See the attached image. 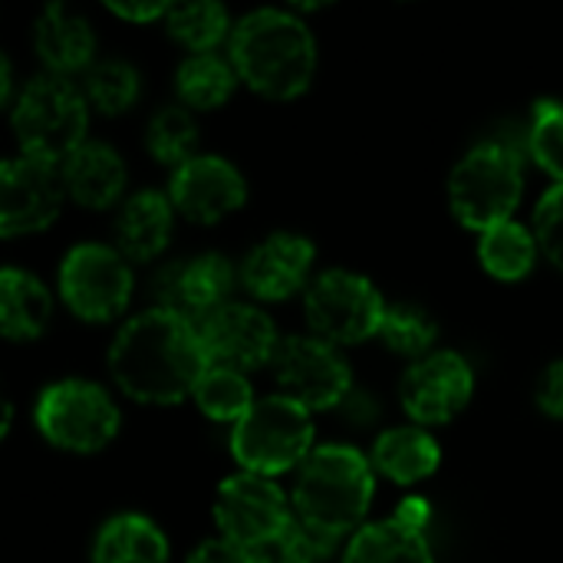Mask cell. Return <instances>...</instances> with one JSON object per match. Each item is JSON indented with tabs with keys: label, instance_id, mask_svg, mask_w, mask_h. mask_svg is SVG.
Instances as JSON below:
<instances>
[{
	"label": "cell",
	"instance_id": "7402d4cb",
	"mask_svg": "<svg viewBox=\"0 0 563 563\" xmlns=\"http://www.w3.org/2000/svg\"><path fill=\"white\" fill-rule=\"evenodd\" d=\"M53 317L49 290L26 271L7 267L0 274V330L7 340H33Z\"/></svg>",
	"mask_w": 563,
	"mask_h": 563
},
{
	"label": "cell",
	"instance_id": "d4e9b609",
	"mask_svg": "<svg viewBox=\"0 0 563 563\" xmlns=\"http://www.w3.org/2000/svg\"><path fill=\"white\" fill-rule=\"evenodd\" d=\"M234 69L214 53H195L178 66V96L191 109H218L234 92Z\"/></svg>",
	"mask_w": 563,
	"mask_h": 563
},
{
	"label": "cell",
	"instance_id": "30bf717a",
	"mask_svg": "<svg viewBox=\"0 0 563 563\" xmlns=\"http://www.w3.org/2000/svg\"><path fill=\"white\" fill-rule=\"evenodd\" d=\"M274 376L287 399L303 406L307 412L336 409L350 393V366L336 353V346L323 343L320 336H290L280 340L274 356Z\"/></svg>",
	"mask_w": 563,
	"mask_h": 563
},
{
	"label": "cell",
	"instance_id": "4dcf8cb0",
	"mask_svg": "<svg viewBox=\"0 0 563 563\" xmlns=\"http://www.w3.org/2000/svg\"><path fill=\"white\" fill-rule=\"evenodd\" d=\"M86 99L99 112L119 115L139 99V73L122 59H102L86 73Z\"/></svg>",
	"mask_w": 563,
	"mask_h": 563
},
{
	"label": "cell",
	"instance_id": "d6986e66",
	"mask_svg": "<svg viewBox=\"0 0 563 563\" xmlns=\"http://www.w3.org/2000/svg\"><path fill=\"white\" fill-rule=\"evenodd\" d=\"M172 234V198L162 191H135L115 221L119 254L125 261H152Z\"/></svg>",
	"mask_w": 563,
	"mask_h": 563
},
{
	"label": "cell",
	"instance_id": "ac0fdd59",
	"mask_svg": "<svg viewBox=\"0 0 563 563\" xmlns=\"http://www.w3.org/2000/svg\"><path fill=\"white\" fill-rule=\"evenodd\" d=\"M66 195L86 208H109L125 188V165L115 148L102 142L79 145L59 168Z\"/></svg>",
	"mask_w": 563,
	"mask_h": 563
},
{
	"label": "cell",
	"instance_id": "2e32d148",
	"mask_svg": "<svg viewBox=\"0 0 563 563\" xmlns=\"http://www.w3.org/2000/svg\"><path fill=\"white\" fill-rule=\"evenodd\" d=\"M168 198L188 221L214 224L244 205L247 185L231 162L218 155H195L191 162L175 168Z\"/></svg>",
	"mask_w": 563,
	"mask_h": 563
},
{
	"label": "cell",
	"instance_id": "d590c367",
	"mask_svg": "<svg viewBox=\"0 0 563 563\" xmlns=\"http://www.w3.org/2000/svg\"><path fill=\"white\" fill-rule=\"evenodd\" d=\"M188 563H251V554L231 541H205Z\"/></svg>",
	"mask_w": 563,
	"mask_h": 563
},
{
	"label": "cell",
	"instance_id": "277c9868",
	"mask_svg": "<svg viewBox=\"0 0 563 563\" xmlns=\"http://www.w3.org/2000/svg\"><path fill=\"white\" fill-rule=\"evenodd\" d=\"M13 132L23 155L40 162H66L79 145H86L89 106L79 86L63 76L33 79L13 106Z\"/></svg>",
	"mask_w": 563,
	"mask_h": 563
},
{
	"label": "cell",
	"instance_id": "3957f363",
	"mask_svg": "<svg viewBox=\"0 0 563 563\" xmlns=\"http://www.w3.org/2000/svg\"><path fill=\"white\" fill-rule=\"evenodd\" d=\"M373 468L350 445L313 449L294 485V515L317 534L340 541L356 531L373 501Z\"/></svg>",
	"mask_w": 563,
	"mask_h": 563
},
{
	"label": "cell",
	"instance_id": "4fadbf2b",
	"mask_svg": "<svg viewBox=\"0 0 563 563\" xmlns=\"http://www.w3.org/2000/svg\"><path fill=\"white\" fill-rule=\"evenodd\" d=\"M234 287V267L221 254H198L188 261H172L152 280V297L158 310L201 327L218 307L228 303Z\"/></svg>",
	"mask_w": 563,
	"mask_h": 563
},
{
	"label": "cell",
	"instance_id": "8fae6325",
	"mask_svg": "<svg viewBox=\"0 0 563 563\" xmlns=\"http://www.w3.org/2000/svg\"><path fill=\"white\" fill-rule=\"evenodd\" d=\"M287 495L264 475L241 472L231 475L214 498V521L221 538L251 551L290 521Z\"/></svg>",
	"mask_w": 563,
	"mask_h": 563
},
{
	"label": "cell",
	"instance_id": "484cf974",
	"mask_svg": "<svg viewBox=\"0 0 563 563\" xmlns=\"http://www.w3.org/2000/svg\"><path fill=\"white\" fill-rule=\"evenodd\" d=\"M478 257L488 274H495L501 280H521L534 267V238L528 234V228H521L515 221L498 224L482 234Z\"/></svg>",
	"mask_w": 563,
	"mask_h": 563
},
{
	"label": "cell",
	"instance_id": "603a6c76",
	"mask_svg": "<svg viewBox=\"0 0 563 563\" xmlns=\"http://www.w3.org/2000/svg\"><path fill=\"white\" fill-rule=\"evenodd\" d=\"M439 445L419 426L389 429L373 445V465L399 485H416L439 468Z\"/></svg>",
	"mask_w": 563,
	"mask_h": 563
},
{
	"label": "cell",
	"instance_id": "7c38bea8",
	"mask_svg": "<svg viewBox=\"0 0 563 563\" xmlns=\"http://www.w3.org/2000/svg\"><path fill=\"white\" fill-rule=\"evenodd\" d=\"M66 185L56 165L20 155L0 165V234H30L56 221Z\"/></svg>",
	"mask_w": 563,
	"mask_h": 563
},
{
	"label": "cell",
	"instance_id": "cb8c5ba5",
	"mask_svg": "<svg viewBox=\"0 0 563 563\" xmlns=\"http://www.w3.org/2000/svg\"><path fill=\"white\" fill-rule=\"evenodd\" d=\"M92 563H168V541L148 518L119 515L102 525Z\"/></svg>",
	"mask_w": 563,
	"mask_h": 563
},
{
	"label": "cell",
	"instance_id": "f546056e",
	"mask_svg": "<svg viewBox=\"0 0 563 563\" xmlns=\"http://www.w3.org/2000/svg\"><path fill=\"white\" fill-rule=\"evenodd\" d=\"M195 145H198V125L191 112H185L181 106H168L148 122V152L155 162L181 168L185 162L195 158L191 155Z\"/></svg>",
	"mask_w": 563,
	"mask_h": 563
},
{
	"label": "cell",
	"instance_id": "4316f807",
	"mask_svg": "<svg viewBox=\"0 0 563 563\" xmlns=\"http://www.w3.org/2000/svg\"><path fill=\"white\" fill-rule=\"evenodd\" d=\"M195 402L208 419L238 426L254 409V393H251V383L244 373L211 366L195 389Z\"/></svg>",
	"mask_w": 563,
	"mask_h": 563
},
{
	"label": "cell",
	"instance_id": "7a4b0ae2",
	"mask_svg": "<svg viewBox=\"0 0 563 563\" xmlns=\"http://www.w3.org/2000/svg\"><path fill=\"white\" fill-rule=\"evenodd\" d=\"M238 76L267 99L300 96L317 69V43L303 20L287 10H254L231 33Z\"/></svg>",
	"mask_w": 563,
	"mask_h": 563
},
{
	"label": "cell",
	"instance_id": "ba28073f",
	"mask_svg": "<svg viewBox=\"0 0 563 563\" xmlns=\"http://www.w3.org/2000/svg\"><path fill=\"white\" fill-rule=\"evenodd\" d=\"M36 426L66 452H99L119 432V409L102 386L63 379L36 399Z\"/></svg>",
	"mask_w": 563,
	"mask_h": 563
},
{
	"label": "cell",
	"instance_id": "8992f818",
	"mask_svg": "<svg viewBox=\"0 0 563 563\" xmlns=\"http://www.w3.org/2000/svg\"><path fill=\"white\" fill-rule=\"evenodd\" d=\"M231 452L244 472L264 478L290 472L313 452L310 412L287 396H267L234 426Z\"/></svg>",
	"mask_w": 563,
	"mask_h": 563
},
{
	"label": "cell",
	"instance_id": "83f0119b",
	"mask_svg": "<svg viewBox=\"0 0 563 563\" xmlns=\"http://www.w3.org/2000/svg\"><path fill=\"white\" fill-rule=\"evenodd\" d=\"M165 23H168V33L181 46L198 49V53H211L228 33V10L214 0L178 3V7H168Z\"/></svg>",
	"mask_w": 563,
	"mask_h": 563
},
{
	"label": "cell",
	"instance_id": "9c48e42d",
	"mask_svg": "<svg viewBox=\"0 0 563 563\" xmlns=\"http://www.w3.org/2000/svg\"><path fill=\"white\" fill-rule=\"evenodd\" d=\"M59 294L76 317L102 323L125 310L132 297V271L119 251L106 244H79L59 267Z\"/></svg>",
	"mask_w": 563,
	"mask_h": 563
},
{
	"label": "cell",
	"instance_id": "52a82bcc",
	"mask_svg": "<svg viewBox=\"0 0 563 563\" xmlns=\"http://www.w3.org/2000/svg\"><path fill=\"white\" fill-rule=\"evenodd\" d=\"M303 310L313 336H320L330 346H350L379 336L386 317L379 290L366 277L350 271H323L307 287Z\"/></svg>",
	"mask_w": 563,
	"mask_h": 563
},
{
	"label": "cell",
	"instance_id": "8d00e7d4",
	"mask_svg": "<svg viewBox=\"0 0 563 563\" xmlns=\"http://www.w3.org/2000/svg\"><path fill=\"white\" fill-rule=\"evenodd\" d=\"M109 10L122 20H132V23H148V20L168 16L165 3H109Z\"/></svg>",
	"mask_w": 563,
	"mask_h": 563
},
{
	"label": "cell",
	"instance_id": "44dd1931",
	"mask_svg": "<svg viewBox=\"0 0 563 563\" xmlns=\"http://www.w3.org/2000/svg\"><path fill=\"white\" fill-rule=\"evenodd\" d=\"M343 563H435L422 528L406 518L366 525L353 534Z\"/></svg>",
	"mask_w": 563,
	"mask_h": 563
},
{
	"label": "cell",
	"instance_id": "d6a6232c",
	"mask_svg": "<svg viewBox=\"0 0 563 563\" xmlns=\"http://www.w3.org/2000/svg\"><path fill=\"white\" fill-rule=\"evenodd\" d=\"M531 155L563 185V102H538L531 122Z\"/></svg>",
	"mask_w": 563,
	"mask_h": 563
},
{
	"label": "cell",
	"instance_id": "f1b7e54d",
	"mask_svg": "<svg viewBox=\"0 0 563 563\" xmlns=\"http://www.w3.org/2000/svg\"><path fill=\"white\" fill-rule=\"evenodd\" d=\"M336 548V541L310 531L297 515L267 541L251 548V563H317Z\"/></svg>",
	"mask_w": 563,
	"mask_h": 563
},
{
	"label": "cell",
	"instance_id": "e0dca14e",
	"mask_svg": "<svg viewBox=\"0 0 563 563\" xmlns=\"http://www.w3.org/2000/svg\"><path fill=\"white\" fill-rule=\"evenodd\" d=\"M313 264V244L300 234H274L261 241L241 264V284L257 300H287L294 297Z\"/></svg>",
	"mask_w": 563,
	"mask_h": 563
},
{
	"label": "cell",
	"instance_id": "9a60e30c",
	"mask_svg": "<svg viewBox=\"0 0 563 563\" xmlns=\"http://www.w3.org/2000/svg\"><path fill=\"white\" fill-rule=\"evenodd\" d=\"M475 376L459 353H432L419 360L399 386L402 409L422 426L452 422L472 399Z\"/></svg>",
	"mask_w": 563,
	"mask_h": 563
},
{
	"label": "cell",
	"instance_id": "ffe728a7",
	"mask_svg": "<svg viewBox=\"0 0 563 563\" xmlns=\"http://www.w3.org/2000/svg\"><path fill=\"white\" fill-rule=\"evenodd\" d=\"M33 43L40 59L53 69V73H76L82 66H89L92 49H96V36L92 26L69 13L63 3H49L33 30Z\"/></svg>",
	"mask_w": 563,
	"mask_h": 563
},
{
	"label": "cell",
	"instance_id": "836d02e7",
	"mask_svg": "<svg viewBox=\"0 0 563 563\" xmlns=\"http://www.w3.org/2000/svg\"><path fill=\"white\" fill-rule=\"evenodd\" d=\"M534 234H538V244L544 247V254L563 271V185H554L541 198V205L534 211Z\"/></svg>",
	"mask_w": 563,
	"mask_h": 563
},
{
	"label": "cell",
	"instance_id": "1f68e13d",
	"mask_svg": "<svg viewBox=\"0 0 563 563\" xmlns=\"http://www.w3.org/2000/svg\"><path fill=\"white\" fill-rule=\"evenodd\" d=\"M439 336V327L435 320L412 307V303H396V307H386V317H383V327H379V340L402 353V356H422Z\"/></svg>",
	"mask_w": 563,
	"mask_h": 563
},
{
	"label": "cell",
	"instance_id": "74e56055",
	"mask_svg": "<svg viewBox=\"0 0 563 563\" xmlns=\"http://www.w3.org/2000/svg\"><path fill=\"white\" fill-rule=\"evenodd\" d=\"M336 409H340L353 426H366L369 419H376V402H373L369 396H363V393H350Z\"/></svg>",
	"mask_w": 563,
	"mask_h": 563
},
{
	"label": "cell",
	"instance_id": "e575fe53",
	"mask_svg": "<svg viewBox=\"0 0 563 563\" xmlns=\"http://www.w3.org/2000/svg\"><path fill=\"white\" fill-rule=\"evenodd\" d=\"M538 406L554 416V419H563V360L548 366V373L541 376L538 383Z\"/></svg>",
	"mask_w": 563,
	"mask_h": 563
},
{
	"label": "cell",
	"instance_id": "5bb4252c",
	"mask_svg": "<svg viewBox=\"0 0 563 563\" xmlns=\"http://www.w3.org/2000/svg\"><path fill=\"white\" fill-rule=\"evenodd\" d=\"M198 336L208 353V363L234 373H251L264 363H274L280 350L277 327L271 323V317L247 303L218 307L198 327Z\"/></svg>",
	"mask_w": 563,
	"mask_h": 563
},
{
	"label": "cell",
	"instance_id": "6da1fadb",
	"mask_svg": "<svg viewBox=\"0 0 563 563\" xmlns=\"http://www.w3.org/2000/svg\"><path fill=\"white\" fill-rule=\"evenodd\" d=\"M109 369L125 396L152 406H172L195 396L211 363L198 327L155 307L119 330L109 350Z\"/></svg>",
	"mask_w": 563,
	"mask_h": 563
},
{
	"label": "cell",
	"instance_id": "5b68a950",
	"mask_svg": "<svg viewBox=\"0 0 563 563\" xmlns=\"http://www.w3.org/2000/svg\"><path fill=\"white\" fill-rule=\"evenodd\" d=\"M449 201L455 218L472 231L485 234L508 224L521 201V158L501 142L472 148L449 178Z\"/></svg>",
	"mask_w": 563,
	"mask_h": 563
}]
</instances>
